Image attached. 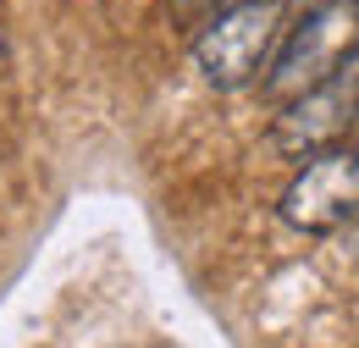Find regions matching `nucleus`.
<instances>
[{"label": "nucleus", "mask_w": 359, "mask_h": 348, "mask_svg": "<svg viewBox=\"0 0 359 348\" xmlns=\"http://www.w3.org/2000/svg\"><path fill=\"white\" fill-rule=\"evenodd\" d=\"M282 39H287L282 0H249V6H226L205 22V34L194 39V61L210 88H249L266 83Z\"/></svg>", "instance_id": "nucleus-1"}, {"label": "nucleus", "mask_w": 359, "mask_h": 348, "mask_svg": "<svg viewBox=\"0 0 359 348\" xmlns=\"http://www.w3.org/2000/svg\"><path fill=\"white\" fill-rule=\"evenodd\" d=\"M354 55H359V0H332V6H320L287 28L260 88L287 105V100L320 88L326 78H337Z\"/></svg>", "instance_id": "nucleus-2"}, {"label": "nucleus", "mask_w": 359, "mask_h": 348, "mask_svg": "<svg viewBox=\"0 0 359 348\" xmlns=\"http://www.w3.org/2000/svg\"><path fill=\"white\" fill-rule=\"evenodd\" d=\"M282 221L299 232H332L359 221V138H343L304 161V172L282 194Z\"/></svg>", "instance_id": "nucleus-3"}, {"label": "nucleus", "mask_w": 359, "mask_h": 348, "mask_svg": "<svg viewBox=\"0 0 359 348\" xmlns=\"http://www.w3.org/2000/svg\"><path fill=\"white\" fill-rule=\"evenodd\" d=\"M354 105H359V67L348 61L337 78H326L320 88L282 105V116L271 122V144L282 155H304L310 161V155L343 144L354 133Z\"/></svg>", "instance_id": "nucleus-4"}, {"label": "nucleus", "mask_w": 359, "mask_h": 348, "mask_svg": "<svg viewBox=\"0 0 359 348\" xmlns=\"http://www.w3.org/2000/svg\"><path fill=\"white\" fill-rule=\"evenodd\" d=\"M299 6V17H310V11H320V6H332V0H293Z\"/></svg>", "instance_id": "nucleus-5"}, {"label": "nucleus", "mask_w": 359, "mask_h": 348, "mask_svg": "<svg viewBox=\"0 0 359 348\" xmlns=\"http://www.w3.org/2000/svg\"><path fill=\"white\" fill-rule=\"evenodd\" d=\"M216 6H222V11H226V6H249V0H216Z\"/></svg>", "instance_id": "nucleus-6"}, {"label": "nucleus", "mask_w": 359, "mask_h": 348, "mask_svg": "<svg viewBox=\"0 0 359 348\" xmlns=\"http://www.w3.org/2000/svg\"><path fill=\"white\" fill-rule=\"evenodd\" d=\"M354 128H359V105H354Z\"/></svg>", "instance_id": "nucleus-7"}]
</instances>
